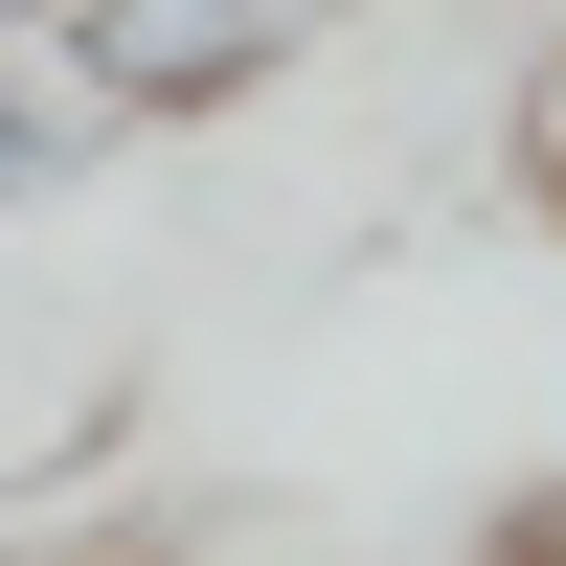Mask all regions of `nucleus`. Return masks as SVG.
I'll list each match as a JSON object with an SVG mask.
<instances>
[{
	"mask_svg": "<svg viewBox=\"0 0 566 566\" xmlns=\"http://www.w3.org/2000/svg\"><path fill=\"white\" fill-rule=\"evenodd\" d=\"M317 23H340V0H69L45 69H69L91 114H227V91H272Z\"/></svg>",
	"mask_w": 566,
	"mask_h": 566,
	"instance_id": "f257e3e1",
	"label": "nucleus"
},
{
	"mask_svg": "<svg viewBox=\"0 0 566 566\" xmlns=\"http://www.w3.org/2000/svg\"><path fill=\"white\" fill-rule=\"evenodd\" d=\"M91 159H114V114H91L45 45H0V227H23V205H69Z\"/></svg>",
	"mask_w": 566,
	"mask_h": 566,
	"instance_id": "f03ea898",
	"label": "nucleus"
},
{
	"mask_svg": "<svg viewBox=\"0 0 566 566\" xmlns=\"http://www.w3.org/2000/svg\"><path fill=\"white\" fill-rule=\"evenodd\" d=\"M45 23H69V0H0V45H45Z\"/></svg>",
	"mask_w": 566,
	"mask_h": 566,
	"instance_id": "7ed1b4c3",
	"label": "nucleus"
}]
</instances>
